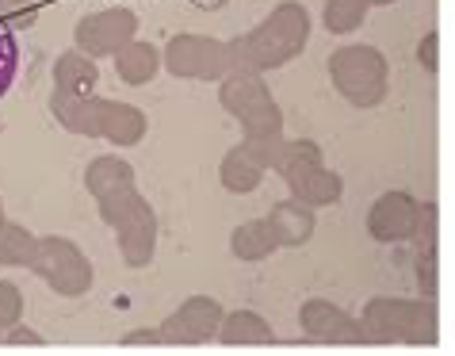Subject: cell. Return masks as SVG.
<instances>
[{
    "label": "cell",
    "instance_id": "1",
    "mask_svg": "<svg viewBox=\"0 0 455 356\" xmlns=\"http://www.w3.org/2000/svg\"><path fill=\"white\" fill-rule=\"evenodd\" d=\"M16 61H20V50H16V35L8 31L4 16H0V96L8 93L12 77H16Z\"/></svg>",
    "mask_w": 455,
    "mask_h": 356
}]
</instances>
